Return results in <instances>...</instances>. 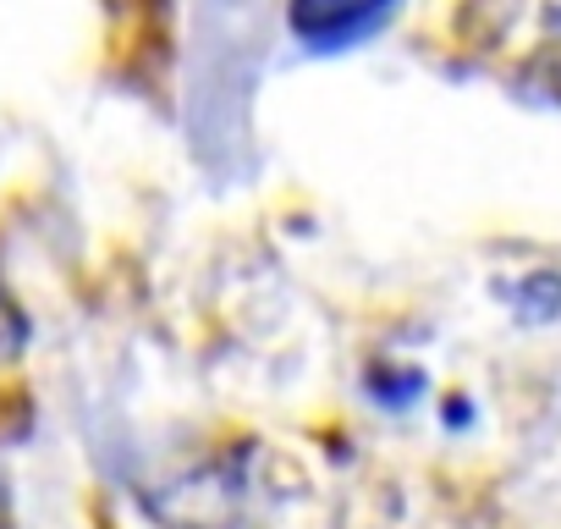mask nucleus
I'll use <instances>...</instances> for the list:
<instances>
[{
	"mask_svg": "<svg viewBox=\"0 0 561 529\" xmlns=\"http://www.w3.org/2000/svg\"><path fill=\"white\" fill-rule=\"evenodd\" d=\"M18 348H23V315L12 309V299H7V293H0V359L18 353Z\"/></svg>",
	"mask_w": 561,
	"mask_h": 529,
	"instance_id": "obj_2",
	"label": "nucleus"
},
{
	"mask_svg": "<svg viewBox=\"0 0 561 529\" xmlns=\"http://www.w3.org/2000/svg\"><path fill=\"white\" fill-rule=\"evenodd\" d=\"M0 518H7V496H0Z\"/></svg>",
	"mask_w": 561,
	"mask_h": 529,
	"instance_id": "obj_3",
	"label": "nucleus"
},
{
	"mask_svg": "<svg viewBox=\"0 0 561 529\" xmlns=\"http://www.w3.org/2000/svg\"><path fill=\"white\" fill-rule=\"evenodd\" d=\"M397 0H293L287 23L309 50H347L391 18Z\"/></svg>",
	"mask_w": 561,
	"mask_h": 529,
	"instance_id": "obj_1",
	"label": "nucleus"
}]
</instances>
